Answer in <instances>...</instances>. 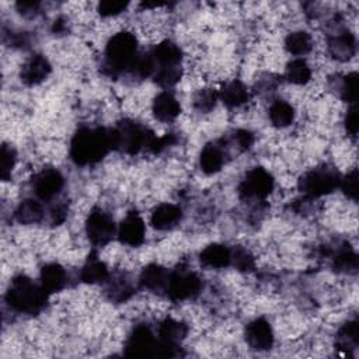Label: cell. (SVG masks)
I'll use <instances>...</instances> for the list:
<instances>
[{"mask_svg": "<svg viewBox=\"0 0 359 359\" xmlns=\"http://www.w3.org/2000/svg\"><path fill=\"white\" fill-rule=\"evenodd\" d=\"M285 48L290 55L303 56L313 48V39L306 31H293L285 39Z\"/></svg>", "mask_w": 359, "mask_h": 359, "instance_id": "cell-31", "label": "cell"}, {"mask_svg": "<svg viewBox=\"0 0 359 359\" xmlns=\"http://www.w3.org/2000/svg\"><path fill=\"white\" fill-rule=\"evenodd\" d=\"M151 111L157 121L171 122L180 115L181 105H180L178 100L171 93L161 91L160 94H157L154 97Z\"/></svg>", "mask_w": 359, "mask_h": 359, "instance_id": "cell-18", "label": "cell"}, {"mask_svg": "<svg viewBox=\"0 0 359 359\" xmlns=\"http://www.w3.org/2000/svg\"><path fill=\"white\" fill-rule=\"evenodd\" d=\"M182 77V67L181 65H174V66H160L156 69L153 79L154 81L164 88H170L175 86Z\"/></svg>", "mask_w": 359, "mask_h": 359, "instance_id": "cell-34", "label": "cell"}, {"mask_svg": "<svg viewBox=\"0 0 359 359\" xmlns=\"http://www.w3.org/2000/svg\"><path fill=\"white\" fill-rule=\"evenodd\" d=\"M273 177L262 167L251 168L238 184V195L243 199H265L273 189Z\"/></svg>", "mask_w": 359, "mask_h": 359, "instance_id": "cell-8", "label": "cell"}, {"mask_svg": "<svg viewBox=\"0 0 359 359\" xmlns=\"http://www.w3.org/2000/svg\"><path fill=\"white\" fill-rule=\"evenodd\" d=\"M276 86H278V80L272 74H266L265 77H262L257 81V88H258L257 91H259V93H262V91H275Z\"/></svg>", "mask_w": 359, "mask_h": 359, "instance_id": "cell-44", "label": "cell"}, {"mask_svg": "<svg viewBox=\"0 0 359 359\" xmlns=\"http://www.w3.org/2000/svg\"><path fill=\"white\" fill-rule=\"evenodd\" d=\"M153 57L156 60V66H174V65H181L182 60V50L181 48L174 43L172 41H163L158 45L154 46L151 50Z\"/></svg>", "mask_w": 359, "mask_h": 359, "instance_id": "cell-26", "label": "cell"}, {"mask_svg": "<svg viewBox=\"0 0 359 359\" xmlns=\"http://www.w3.org/2000/svg\"><path fill=\"white\" fill-rule=\"evenodd\" d=\"M182 219V210L174 203H161L156 206L150 216V223L157 230H170Z\"/></svg>", "mask_w": 359, "mask_h": 359, "instance_id": "cell-20", "label": "cell"}, {"mask_svg": "<svg viewBox=\"0 0 359 359\" xmlns=\"http://www.w3.org/2000/svg\"><path fill=\"white\" fill-rule=\"evenodd\" d=\"M339 188L352 201H358V170L353 168L339 181Z\"/></svg>", "mask_w": 359, "mask_h": 359, "instance_id": "cell-39", "label": "cell"}, {"mask_svg": "<svg viewBox=\"0 0 359 359\" xmlns=\"http://www.w3.org/2000/svg\"><path fill=\"white\" fill-rule=\"evenodd\" d=\"M67 217V205L60 202L57 205H53L49 210V222L52 226L62 224Z\"/></svg>", "mask_w": 359, "mask_h": 359, "instance_id": "cell-42", "label": "cell"}, {"mask_svg": "<svg viewBox=\"0 0 359 359\" xmlns=\"http://www.w3.org/2000/svg\"><path fill=\"white\" fill-rule=\"evenodd\" d=\"M327 49L332 59L348 62L356 53V38L351 31L337 27V29L328 35Z\"/></svg>", "mask_w": 359, "mask_h": 359, "instance_id": "cell-11", "label": "cell"}, {"mask_svg": "<svg viewBox=\"0 0 359 359\" xmlns=\"http://www.w3.org/2000/svg\"><path fill=\"white\" fill-rule=\"evenodd\" d=\"M118 238L122 244L130 247H139L144 241L146 227L143 219L137 212H129L121 222L118 227Z\"/></svg>", "mask_w": 359, "mask_h": 359, "instance_id": "cell-13", "label": "cell"}, {"mask_svg": "<svg viewBox=\"0 0 359 359\" xmlns=\"http://www.w3.org/2000/svg\"><path fill=\"white\" fill-rule=\"evenodd\" d=\"M331 88L349 104H355L358 100V73L351 72L344 76H335L330 80Z\"/></svg>", "mask_w": 359, "mask_h": 359, "instance_id": "cell-24", "label": "cell"}, {"mask_svg": "<svg viewBox=\"0 0 359 359\" xmlns=\"http://www.w3.org/2000/svg\"><path fill=\"white\" fill-rule=\"evenodd\" d=\"M244 337L254 351H268L273 345V331L271 324L259 317L250 321L244 330Z\"/></svg>", "mask_w": 359, "mask_h": 359, "instance_id": "cell-12", "label": "cell"}, {"mask_svg": "<svg viewBox=\"0 0 359 359\" xmlns=\"http://www.w3.org/2000/svg\"><path fill=\"white\" fill-rule=\"evenodd\" d=\"M227 151L220 140L209 142L203 146L199 154V167L205 174L219 172L226 163Z\"/></svg>", "mask_w": 359, "mask_h": 359, "instance_id": "cell-16", "label": "cell"}, {"mask_svg": "<svg viewBox=\"0 0 359 359\" xmlns=\"http://www.w3.org/2000/svg\"><path fill=\"white\" fill-rule=\"evenodd\" d=\"M128 1H119V0H104L98 4V13L102 17H112V15H118L122 11L126 10L128 7Z\"/></svg>", "mask_w": 359, "mask_h": 359, "instance_id": "cell-40", "label": "cell"}, {"mask_svg": "<svg viewBox=\"0 0 359 359\" xmlns=\"http://www.w3.org/2000/svg\"><path fill=\"white\" fill-rule=\"evenodd\" d=\"M114 150L135 156L143 150L153 153L157 136L137 121L122 119L112 129Z\"/></svg>", "mask_w": 359, "mask_h": 359, "instance_id": "cell-3", "label": "cell"}, {"mask_svg": "<svg viewBox=\"0 0 359 359\" xmlns=\"http://www.w3.org/2000/svg\"><path fill=\"white\" fill-rule=\"evenodd\" d=\"M111 150V129L95 126H81L76 130L70 142V158L77 165H90L101 161Z\"/></svg>", "mask_w": 359, "mask_h": 359, "instance_id": "cell-1", "label": "cell"}, {"mask_svg": "<svg viewBox=\"0 0 359 359\" xmlns=\"http://www.w3.org/2000/svg\"><path fill=\"white\" fill-rule=\"evenodd\" d=\"M52 66L49 60L39 53H35L27 59L20 72V79L25 86L41 84L50 74Z\"/></svg>", "mask_w": 359, "mask_h": 359, "instance_id": "cell-15", "label": "cell"}, {"mask_svg": "<svg viewBox=\"0 0 359 359\" xmlns=\"http://www.w3.org/2000/svg\"><path fill=\"white\" fill-rule=\"evenodd\" d=\"M6 303L17 313L36 316L46 307L48 293L41 283L25 275H17L7 287Z\"/></svg>", "mask_w": 359, "mask_h": 359, "instance_id": "cell-2", "label": "cell"}, {"mask_svg": "<svg viewBox=\"0 0 359 359\" xmlns=\"http://www.w3.org/2000/svg\"><path fill=\"white\" fill-rule=\"evenodd\" d=\"M65 187V178L56 168H43L32 178V189L39 201L48 202L56 198Z\"/></svg>", "mask_w": 359, "mask_h": 359, "instance_id": "cell-10", "label": "cell"}, {"mask_svg": "<svg viewBox=\"0 0 359 359\" xmlns=\"http://www.w3.org/2000/svg\"><path fill=\"white\" fill-rule=\"evenodd\" d=\"M104 283V293L107 299L114 303H123L135 294V285L126 272L109 273Z\"/></svg>", "mask_w": 359, "mask_h": 359, "instance_id": "cell-14", "label": "cell"}, {"mask_svg": "<svg viewBox=\"0 0 359 359\" xmlns=\"http://www.w3.org/2000/svg\"><path fill=\"white\" fill-rule=\"evenodd\" d=\"M170 272L158 265V264H149L144 266L139 276V283L142 287L151 290V292H164L167 286Z\"/></svg>", "mask_w": 359, "mask_h": 359, "instance_id": "cell-21", "label": "cell"}, {"mask_svg": "<svg viewBox=\"0 0 359 359\" xmlns=\"http://www.w3.org/2000/svg\"><path fill=\"white\" fill-rule=\"evenodd\" d=\"M14 217L20 224H35L45 217V210L36 199H24L14 210Z\"/></svg>", "mask_w": 359, "mask_h": 359, "instance_id": "cell-25", "label": "cell"}, {"mask_svg": "<svg viewBox=\"0 0 359 359\" xmlns=\"http://www.w3.org/2000/svg\"><path fill=\"white\" fill-rule=\"evenodd\" d=\"M219 100L229 108H237L250 100V93L243 81L231 80L219 90Z\"/></svg>", "mask_w": 359, "mask_h": 359, "instance_id": "cell-23", "label": "cell"}, {"mask_svg": "<svg viewBox=\"0 0 359 359\" xmlns=\"http://www.w3.org/2000/svg\"><path fill=\"white\" fill-rule=\"evenodd\" d=\"M217 100H219V91H216L213 88H201L195 94L192 104L198 112L208 114L216 107Z\"/></svg>", "mask_w": 359, "mask_h": 359, "instance_id": "cell-35", "label": "cell"}, {"mask_svg": "<svg viewBox=\"0 0 359 359\" xmlns=\"http://www.w3.org/2000/svg\"><path fill=\"white\" fill-rule=\"evenodd\" d=\"M116 226L112 217L101 208H94L86 220V234L91 244L97 247L107 245L116 234Z\"/></svg>", "mask_w": 359, "mask_h": 359, "instance_id": "cell-9", "label": "cell"}, {"mask_svg": "<svg viewBox=\"0 0 359 359\" xmlns=\"http://www.w3.org/2000/svg\"><path fill=\"white\" fill-rule=\"evenodd\" d=\"M268 116L275 128H286L294 119V109L289 102L276 100L269 105Z\"/></svg>", "mask_w": 359, "mask_h": 359, "instance_id": "cell-30", "label": "cell"}, {"mask_svg": "<svg viewBox=\"0 0 359 359\" xmlns=\"http://www.w3.org/2000/svg\"><path fill=\"white\" fill-rule=\"evenodd\" d=\"M202 289L201 278L191 269L177 268L168 275L165 294L172 302H182L195 297Z\"/></svg>", "mask_w": 359, "mask_h": 359, "instance_id": "cell-6", "label": "cell"}, {"mask_svg": "<svg viewBox=\"0 0 359 359\" xmlns=\"http://www.w3.org/2000/svg\"><path fill=\"white\" fill-rule=\"evenodd\" d=\"M199 261L202 265L209 266V268H215V269L226 268L231 262V251L229 247H226L223 244L213 243V244L206 245L201 251Z\"/></svg>", "mask_w": 359, "mask_h": 359, "instance_id": "cell-22", "label": "cell"}, {"mask_svg": "<svg viewBox=\"0 0 359 359\" xmlns=\"http://www.w3.org/2000/svg\"><path fill=\"white\" fill-rule=\"evenodd\" d=\"M39 283L48 294L60 292L67 283L66 269L57 262H49L43 265L39 273Z\"/></svg>", "mask_w": 359, "mask_h": 359, "instance_id": "cell-19", "label": "cell"}, {"mask_svg": "<svg viewBox=\"0 0 359 359\" xmlns=\"http://www.w3.org/2000/svg\"><path fill=\"white\" fill-rule=\"evenodd\" d=\"M325 254L331 258L334 271L346 275H355L358 272V255L349 244L344 243L334 248H327Z\"/></svg>", "mask_w": 359, "mask_h": 359, "instance_id": "cell-17", "label": "cell"}, {"mask_svg": "<svg viewBox=\"0 0 359 359\" xmlns=\"http://www.w3.org/2000/svg\"><path fill=\"white\" fill-rule=\"evenodd\" d=\"M231 251V262L233 266L240 272H250L255 268L254 255L244 247H234Z\"/></svg>", "mask_w": 359, "mask_h": 359, "instance_id": "cell-37", "label": "cell"}, {"mask_svg": "<svg viewBox=\"0 0 359 359\" xmlns=\"http://www.w3.org/2000/svg\"><path fill=\"white\" fill-rule=\"evenodd\" d=\"M109 276L107 265L94 254H90L80 271V279L84 283H104Z\"/></svg>", "mask_w": 359, "mask_h": 359, "instance_id": "cell-27", "label": "cell"}, {"mask_svg": "<svg viewBox=\"0 0 359 359\" xmlns=\"http://www.w3.org/2000/svg\"><path fill=\"white\" fill-rule=\"evenodd\" d=\"M341 177L332 167L323 165L306 171L297 181V188L307 198H320L331 194L339 187Z\"/></svg>", "mask_w": 359, "mask_h": 359, "instance_id": "cell-5", "label": "cell"}, {"mask_svg": "<svg viewBox=\"0 0 359 359\" xmlns=\"http://www.w3.org/2000/svg\"><path fill=\"white\" fill-rule=\"evenodd\" d=\"M359 345V323L356 318L346 321L337 332L335 346L346 353L356 349Z\"/></svg>", "mask_w": 359, "mask_h": 359, "instance_id": "cell-28", "label": "cell"}, {"mask_svg": "<svg viewBox=\"0 0 359 359\" xmlns=\"http://www.w3.org/2000/svg\"><path fill=\"white\" fill-rule=\"evenodd\" d=\"M226 151L230 146H233L237 151L248 150L254 143V135L247 129H237L229 139H220Z\"/></svg>", "mask_w": 359, "mask_h": 359, "instance_id": "cell-36", "label": "cell"}, {"mask_svg": "<svg viewBox=\"0 0 359 359\" xmlns=\"http://www.w3.org/2000/svg\"><path fill=\"white\" fill-rule=\"evenodd\" d=\"M158 338L147 324H137L125 342V356L147 358L157 356Z\"/></svg>", "mask_w": 359, "mask_h": 359, "instance_id": "cell-7", "label": "cell"}, {"mask_svg": "<svg viewBox=\"0 0 359 359\" xmlns=\"http://www.w3.org/2000/svg\"><path fill=\"white\" fill-rule=\"evenodd\" d=\"M137 56V39L132 32L121 31L112 35L105 46L104 66L109 76L129 72Z\"/></svg>", "mask_w": 359, "mask_h": 359, "instance_id": "cell-4", "label": "cell"}, {"mask_svg": "<svg viewBox=\"0 0 359 359\" xmlns=\"http://www.w3.org/2000/svg\"><path fill=\"white\" fill-rule=\"evenodd\" d=\"M188 334V327L185 323L174 320L171 317L164 318L157 330L158 339L170 344H180Z\"/></svg>", "mask_w": 359, "mask_h": 359, "instance_id": "cell-29", "label": "cell"}, {"mask_svg": "<svg viewBox=\"0 0 359 359\" xmlns=\"http://www.w3.org/2000/svg\"><path fill=\"white\" fill-rule=\"evenodd\" d=\"M18 13L22 17L27 18H32L35 15L39 14V8H41V3L39 1H34V0H24V1H18L15 4Z\"/></svg>", "mask_w": 359, "mask_h": 359, "instance_id": "cell-41", "label": "cell"}, {"mask_svg": "<svg viewBox=\"0 0 359 359\" xmlns=\"http://www.w3.org/2000/svg\"><path fill=\"white\" fill-rule=\"evenodd\" d=\"M344 125H345V130L351 135V136H356L358 133V109L355 105H352L348 111H346V115H345V119H344Z\"/></svg>", "mask_w": 359, "mask_h": 359, "instance_id": "cell-43", "label": "cell"}, {"mask_svg": "<svg viewBox=\"0 0 359 359\" xmlns=\"http://www.w3.org/2000/svg\"><path fill=\"white\" fill-rule=\"evenodd\" d=\"M156 69H157L156 60L150 50L146 53H137L136 59L133 60V63L129 69V73L137 79H147L154 74Z\"/></svg>", "mask_w": 359, "mask_h": 359, "instance_id": "cell-33", "label": "cell"}, {"mask_svg": "<svg viewBox=\"0 0 359 359\" xmlns=\"http://www.w3.org/2000/svg\"><path fill=\"white\" fill-rule=\"evenodd\" d=\"M15 161H17L15 150L10 144L3 143L1 144V168H0V175L3 181L10 180L11 172L15 167Z\"/></svg>", "mask_w": 359, "mask_h": 359, "instance_id": "cell-38", "label": "cell"}, {"mask_svg": "<svg viewBox=\"0 0 359 359\" xmlns=\"http://www.w3.org/2000/svg\"><path fill=\"white\" fill-rule=\"evenodd\" d=\"M285 77L292 84H306L311 79V69L304 59H293L286 65Z\"/></svg>", "mask_w": 359, "mask_h": 359, "instance_id": "cell-32", "label": "cell"}]
</instances>
